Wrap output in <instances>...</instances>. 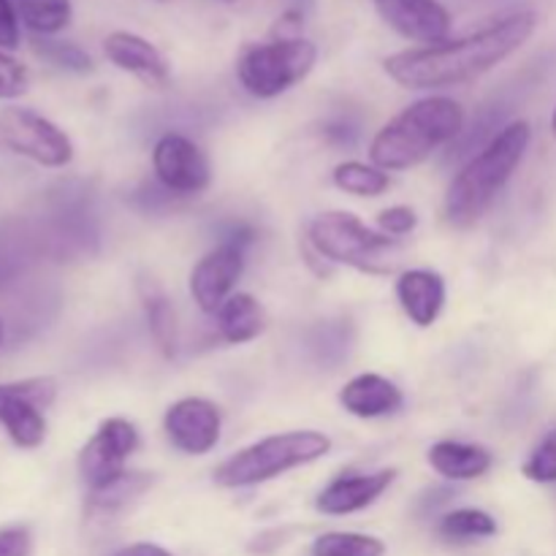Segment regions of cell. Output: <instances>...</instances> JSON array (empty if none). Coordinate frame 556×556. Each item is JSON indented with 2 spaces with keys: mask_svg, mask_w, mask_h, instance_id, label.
Instances as JSON below:
<instances>
[{
  "mask_svg": "<svg viewBox=\"0 0 556 556\" xmlns=\"http://www.w3.org/2000/svg\"><path fill=\"white\" fill-rule=\"evenodd\" d=\"M538 27L535 11H514L486 27L448 38L434 47H416L383 60V71L405 90H443L481 79L519 52Z\"/></svg>",
  "mask_w": 556,
  "mask_h": 556,
  "instance_id": "1",
  "label": "cell"
},
{
  "mask_svg": "<svg viewBox=\"0 0 556 556\" xmlns=\"http://www.w3.org/2000/svg\"><path fill=\"white\" fill-rule=\"evenodd\" d=\"M465 128V109L448 96H429L402 109L369 144V161L383 172H407L445 144L456 139Z\"/></svg>",
  "mask_w": 556,
  "mask_h": 556,
  "instance_id": "2",
  "label": "cell"
},
{
  "mask_svg": "<svg viewBox=\"0 0 556 556\" xmlns=\"http://www.w3.org/2000/svg\"><path fill=\"white\" fill-rule=\"evenodd\" d=\"M532 128L527 119L505 125L448 185L445 193V220L454 228H470L486 215L516 168L530 150Z\"/></svg>",
  "mask_w": 556,
  "mask_h": 556,
  "instance_id": "3",
  "label": "cell"
},
{
  "mask_svg": "<svg viewBox=\"0 0 556 556\" xmlns=\"http://www.w3.org/2000/svg\"><path fill=\"white\" fill-rule=\"evenodd\" d=\"M307 244L329 264L351 266L372 277L405 271V244L394 237L369 228L351 212H324L307 226Z\"/></svg>",
  "mask_w": 556,
  "mask_h": 556,
  "instance_id": "4",
  "label": "cell"
},
{
  "mask_svg": "<svg viewBox=\"0 0 556 556\" xmlns=\"http://www.w3.org/2000/svg\"><path fill=\"white\" fill-rule=\"evenodd\" d=\"M331 454V438L315 429L302 432H282L258 440L248 448L237 451L215 467L212 481L220 489H248L258 483L275 481L296 467L313 465Z\"/></svg>",
  "mask_w": 556,
  "mask_h": 556,
  "instance_id": "5",
  "label": "cell"
},
{
  "mask_svg": "<svg viewBox=\"0 0 556 556\" xmlns=\"http://www.w3.org/2000/svg\"><path fill=\"white\" fill-rule=\"evenodd\" d=\"M318 63V47L309 38H271L244 47L237 60V79L253 98L269 101L302 85Z\"/></svg>",
  "mask_w": 556,
  "mask_h": 556,
  "instance_id": "6",
  "label": "cell"
},
{
  "mask_svg": "<svg viewBox=\"0 0 556 556\" xmlns=\"http://www.w3.org/2000/svg\"><path fill=\"white\" fill-rule=\"evenodd\" d=\"M253 228L237 226L217 248H212L190 271V296L204 315H215L228 296H233L244 271V255L253 244Z\"/></svg>",
  "mask_w": 556,
  "mask_h": 556,
  "instance_id": "7",
  "label": "cell"
},
{
  "mask_svg": "<svg viewBox=\"0 0 556 556\" xmlns=\"http://www.w3.org/2000/svg\"><path fill=\"white\" fill-rule=\"evenodd\" d=\"M58 400V383L52 378H27L0 386V427L20 448H38L47 440L43 410Z\"/></svg>",
  "mask_w": 556,
  "mask_h": 556,
  "instance_id": "8",
  "label": "cell"
},
{
  "mask_svg": "<svg viewBox=\"0 0 556 556\" xmlns=\"http://www.w3.org/2000/svg\"><path fill=\"white\" fill-rule=\"evenodd\" d=\"M0 139L16 155L30 157L33 163L47 168H63L74 161V144L68 134L25 106H5L0 112Z\"/></svg>",
  "mask_w": 556,
  "mask_h": 556,
  "instance_id": "9",
  "label": "cell"
},
{
  "mask_svg": "<svg viewBox=\"0 0 556 556\" xmlns=\"http://www.w3.org/2000/svg\"><path fill=\"white\" fill-rule=\"evenodd\" d=\"M139 448V429L128 418H106L79 454V476L87 492L96 494L125 476L130 454Z\"/></svg>",
  "mask_w": 556,
  "mask_h": 556,
  "instance_id": "10",
  "label": "cell"
},
{
  "mask_svg": "<svg viewBox=\"0 0 556 556\" xmlns=\"http://www.w3.org/2000/svg\"><path fill=\"white\" fill-rule=\"evenodd\" d=\"M152 172L157 182L177 195H199L210 188L212 166L193 139L163 134L152 147Z\"/></svg>",
  "mask_w": 556,
  "mask_h": 556,
  "instance_id": "11",
  "label": "cell"
},
{
  "mask_svg": "<svg viewBox=\"0 0 556 556\" xmlns=\"http://www.w3.org/2000/svg\"><path fill=\"white\" fill-rule=\"evenodd\" d=\"M163 429H166L168 443L179 454L204 456L220 443V407L204 396H185L168 407L163 416Z\"/></svg>",
  "mask_w": 556,
  "mask_h": 556,
  "instance_id": "12",
  "label": "cell"
},
{
  "mask_svg": "<svg viewBox=\"0 0 556 556\" xmlns=\"http://www.w3.org/2000/svg\"><path fill=\"white\" fill-rule=\"evenodd\" d=\"M372 5L396 36L418 47L448 41L454 27L451 11L440 0H372Z\"/></svg>",
  "mask_w": 556,
  "mask_h": 556,
  "instance_id": "13",
  "label": "cell"
},
{
  "mask_svg": "<svg viewBox=\"0 0 556 556\" xmlns=\"http://www.w3.org/2000/svg\"><path fill=\"white\" fill-rule=\"evenodd\" d=\"M103 54L114 68L125 71V74L136 76L141 85L147 87H166L172 79V68H168L166 58L155 43L147 38L136 36L128 30H114L103 38Z\"/></svg>",
  "mask_w": 556,
  "mask_h": 556,
  "instance_id": "14",
  "label": "cell"
},
{
  "mask_svg": "<svg viewBox=\"0 0 556 556\" xmlns=\"http://www.w3.org/2000/svg\"><path fill=\"white\" fill-rule=\"evenodd\" d=\"M396 470L378 472H348V476L334 478L315 500V508L326 516H351L358 510L378 503L389 486L394 483Z\"/></svg>",
  "mask_w": 556,
  "mask_h": 556,
  "instance_id": "15",
  "label": "cell"
},
{
  "mask_svg": "<svg viewBox=\"0 0 556 556\" xmlns=\"http://www.w3.org/2000/svg\"><path fill=\"white\" fill-rule=\"evenodd\" d=\"M396 302L418 329L438 324L445 307V280L432 269H405L396 277Z\"/></svg>",
  "mask_w": 556,
  "mask_h": 556,
  "instance_id": "16",
  "label": "cell"
},
{
  "mask_svg": "<svg viewBox=\"0 0 556 556\" xmlns=\"http://www.w3.org/2000/svg\"><path fill=\"white\" fill-rule=\"evenodd\" d=\"M402 402H405V394H402L400 386L375 372L356 375L340 391V405L345 407V413L364 418V421L391 416V413L400 410Z\"/></svg>",
  "mask_w": 556,
  "mask_h": 556,
  "instance_id": "17",
  "label": "cell"
},
{
  "mask_svg": "<svg viewBox=\"0 0 556 556\" xmlns=\"http://www.w3.org/2000/svg\"><path fill=\"white\" fill-rule=\"evenodd\" d=\"M429 467L445 481H476L483 478L494 465V456L483 445L459 443V440H440L427 454Z\"/></svg>",
  "mask_w": 556,
  "mask_h": 556,
  "instance_id": "18",
  "label": "cell"
},
{
  "mask_svg": "<svg viewBox=\"0 0 556 556\" xmlns=\"http://www.w3.org/2000/svg\"><path fill=\"white\" fill-rule=\"evenodd\" d=\"M217 334L231 345H244V342L258 340L266 331V313L261 302L250 293H233L223 302L215 313Z\"/></svg>",
  "mask_w": 556,
  "mask_h": 556,
  "instance_id": "19",
  "label": "cell"
},
{
  "mask_svg": "<svg viewBox=\"0 0 556 556\" xmlns=\"http://www.w3.org/2000/svg\"><path fill=\"white\" fill-rule=\"evenodd\" d=\"M141 302H144L147 326H150L155 345L161 348L163 356H177V315H174L168 296L155 282L144 280L141 282Z\"/></svg>",
  "mask_w": 556,
  "mask_h": 556,
  "instance_id": "20",
  "label": "cell"
},
{
  "mask_svg": "<svg viewBox=\"0 0 556 556\" xmlns=\"http://www.w3.org/2000/svg\"><path fill=\"white\" fill-rule=\"evenodd\" d=\"M22 25L38 38H54L71 25L74 5L71 0H14Z\"/></svg>",
  "mask_w": 556,
  "mask_h": 556,
  "instance_id": "21",
  "label": "cell"
},
{
  "mask_svg": "<svg viewBox=\"0 0 556 556\" xmlns=\"http://www.w3.org/2000/svg\"><path fill=\"white\" fill-rule=\"evenodd\" d=\"M331 182L334 188H340L342 193L356 195V199H378L389 190L391 179L389 172L378 168L375 163H362V161H345L340 166H334L331 172Z\"/></svg>",
  "mask_w": 556,
  "mask_h": 556,
  "instance_id": "22",
  "label": "cell"
},
{
  "mask_svg": "<svg viewBox=\"0 0 556 556\" xmlns=\"http://www.w3.org/2000/svg\"><path fill=\"white\" fill-rule=\"evenodd\" d=\"M438 532L451 543H470L481 541V538L497 535V521L478 508H459L451 510L440 519Z\"/></svg>",
  "mask_w": 556,
  "mask_h": 556,
  "instance_id": "23",
  "label": "cell"
},
{
  "mask_svg": "<svg viewBox=\"0 0 556 556\" xmlns=\"http://www.w3.org/2000/svg\"><path fill=\"white\" fill-rule=\"evenodd\" d=\"M150 486L152 476H147V472H125V476L119 478V481H114L112 486L90 494V508L98 510V514H114V510H123L125 505L134 503L136 497H141Z\"/></svg>",
  "mask_w": 556,
  "mask_h": 556,
  "instance_id": "24",
  "label": "cell"
},
{
  "mask_svg": "<svg viewBox=\"0 0 556 556\" xmlns=\"http://www.w3.org/2000/svg\"><path fill=\"white\" fill-rule=\"evenodd\" d=\"M33 49L41 60H47L49 65L60 71H68V74H92L96 63H92L90 54L74 41H60V38H36Z\"/></svg>",
  "mask_w": 556,
  "mask_h": 556,
  "instance_id": "25",
  "label": "cell"
},
{
  "mask_svg": "<svg viewBox=\"0 0 556 556\" xmlns=\"http://www.w3.org/2000/svg\"><path fill=\"white\" fill-rule=\"evenodd\" d=\"M383 541L358 532H326L313 543V556H383Z\"/></svg>",
  "mask_w": 556,
  "mask_h": 556,
  "instance_id": "26",
  "label": "cell"
},
{
  "mask_svg": "<svg viewBox=\"0 0 556 556\" xmlns=\"http://www.w3.org/2000/svg\"><path fill=\"white\" fill-rule=\"evenodd\" d=\"M532 483H556V429L548 432L521 467Z\"/></svg>",
  "mask_w": 556,
  "mask_h": 556,
  "instance_id": "27",
  "label": "cell"
},
{
  "mask_svg": "<svg viewBox=\"0 0 556 556\" xmlns=\"http://www.w3.org/2000/svg\"><path fill=\"white\" fill-rule=\"evenodd\" d=\"M30 90V74L11 54L0 52V101H14Z\"/></svg>",
  "mask_w": 556,
  "mask_h": 556,
  "instance_id": "28",
  "label": "cell"
},
{
  "mask_svg": "<svg viewBox=\"0 0 556 556\" xmlns=\"http://www.w3.org/2000/svg\"><path fill=\"white\" fill-rule=\"evenodd\" d=\"M418 226V215L413 206H389V210H383L378 215V231L386 233V237H394V239H402L407 237V233L416 231Z\"/></svg>",
  "mask_w": 556,
  "mask_h": 556,
  "instance_id": "29",
  "label": "cell"
},
{
  "mask_svg": "<svg viewBox=\"0 0 556 556\" xmlns=\"http://www.w3.org/2000/svg\"><path fill=\"white\" fill-rule=\"evenodd\" d=\"M33 538L25 527H5L0 530V556H30Z\"/></svg>",
  "mask_w": 556,
  "mask_h": 556,
  "instance_id": "30",
  "label": "cell"
},
{
  "mask_svg": "<svg viewBox=\"0 0 556 556\" xmlns=\"http://www.w3.org/2000/svg\"><path fill=\"white\" fill-rule=\"evenodd\" d=\"M20 43V16L14 0H0V47L14 49Z\"/></svg>",
  "mask_w": 556,
  "mask_h": 556,
  "instance_id": "31",
  "label": "cell"
},
{
  "mask_svg": "<svg viewBox=\"0 0 556 556\" xmlns=\"http://www.w3.org/2000/svg\"><path fill=\"white\" fill-rule=\"evenodd\" d=\"M302 25H304L302 11L296 9L286 11V14L275 22V27H271V38H299L302 36V33H299L302 30Z\"/></svg>",
  "mask_w": 556,
  "mask_h": 556,
  "instance_id": "32",
  "label": "cell"
},
{
  "mask_svg": "<svg viewBox=\"0 0 556 556\" xmlns=\"http://www.w3.org/2000/svg\"><path fill=\"white\" fill-rule=\"evenodd\" d=\"M112 556H174L166 548L155 546V543H134V546H125L119 552H114Z\"/></svg>",
  "mask_w": 556,
  "mask_h": 556,
  "instance_id": "33",
  "label": "cell"
},
{
  "mask_svg": "<svg viewBox=\"0 0 556 556\" xmlns=\"http://www.w3.org/2000/svg\"><path fill=\"white\" fill-rule=\"evenodd\" d=\"M552 130H554V139H556V109H554V117H552Z\"/></svg>",
  "mask_w": 556,
  "mask_h": 556,
  "instance_id": "34",
  "label": "cell"
},
{
  "mask_svg": "<svg viewBox=\"0 0 556 556\" xmlns=\"http://www.w3.org/2000/svg\"><path fill=\"white\" fill-rule=\"evenodd\" d=\"M0 345H3V320H0Z\"/></svg>",
  "mask_w": 556,
  "mask_h": 556,
  "instance_id": "35",
  "label": "cell"
},
{
  "mask_svg": "<svg viewBox=\"0 0 556 556\" xmlns=\"http://www.w3.org/2000/svg\"><path fill=\"white\" fill-rule=\"evenodd\" d=\"M220 3H237V0H220Z\"/></svg>",
  "mask_w": 556,
  "mask_h": 556,
  "instance_id": "36",
  "label": "cell"
}]
</instances>
